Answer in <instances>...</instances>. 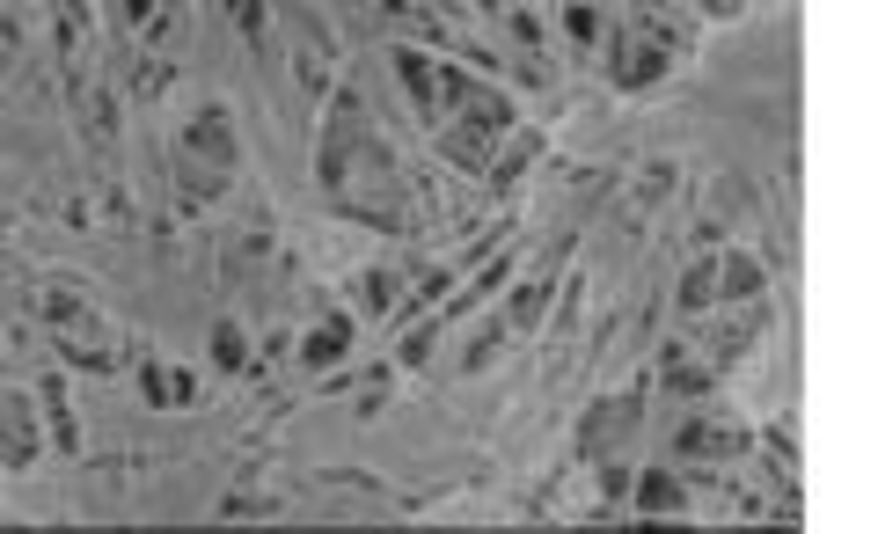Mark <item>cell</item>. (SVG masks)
<instances>
[{
	"label": "cell",
	"mask_w": 878,
	"mask_h": 534,
	"mask_svg": "<svg viewBox=\"0 0 878 534\" xmlns=\"http://www.w3.org/2000/svg\"><path fill=\"white\" fill-rule=\"evenodd\" d=\"M0 417H8V461H30V432H22V403L8 396V403H0Z\"/></svg>",
	"instance_id": "obj_1"
},
{
	"label": "cell",
	"mask_w": 878,
	"mask_h": 534,
	"mask_svg": "<svg viewBox=\"0 0 878 534\" xmlns=\"http://www.w3.org/2000/svg\"><path fill=\"white\" fill-rule=\"evenodd\" d=\"M147 388H154V403H183V396H191V381H183V374H161V366L147 374Z\"/></svg>",
	"instance_id": "obj_2"
},
{
	"label": "cell",
	"mask_w": 878,
	"mask_h": 534,
	"mask_svg": "<svg viewBox=\"0 0 878 534\" xmlns=\"http://www.w3.org/2000/svg\"><path fill=\"white\" fill-rule=\"evenodd\" d=\"M227 8L242 15V30H249V37H264V8H257V0H227Z\"/></svg>",
	"instance_id": "obj_3"
},
{
	"label": "cell",
	"mask_w": 878,
	"mask_h": 534,
	"mask_svg": "<svg viewBox=\"0 0 878 534\" xmlns=\"http://www.w3.org/2000/svg\"><path fill=\"white\" fill-rule=\"evenodd\" d=\"M220 366H242V330H220Z\"/></svg>",
	"instance_id": "obj_4"
}]
</instances>
